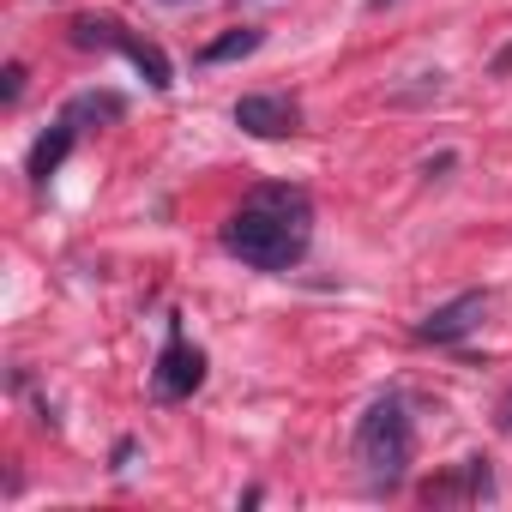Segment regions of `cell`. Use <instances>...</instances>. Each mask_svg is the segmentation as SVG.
<instances>
[{
    "instance_id": "obj_1",
    "label": "cell",
    "mask_w": 512,
    "mask_h": 512,
    "mask_svg": "<svg viewBox=\"0 0 512 512\" xmlns=\"http://www.w3.org/2000/svg\"><path fill=\"white\" fill-rule=\"evenodd\" d=\"M308 241H314V205L302 187H253L223 223V247L253 272L302 266Z\"/></svg>"
},
{
    "instance_id": "obj_2",
    "label": "cell",
    "mask_w": 512,
    "mask_h": 512,
    "mask_svg": "<svg viewBox=\"0 0 512 512\" xmlns=\"http://www.w3.org/2000/svg\"><path fill=\"white\" fill-rule=\"evenodd\" d=\"M410 458H416V428H410V410L404 398H374L356 422V464L368 470L374 488H398L410 476Z\"/></svg>"
},
{
    "instance_id": "obj_3",
    "label": "cell",
    "mask_w": 512,
    "mask_h": 512,
    "mask_svg": "<svg viewBox=\"0 0 512 512\" xmlns=\"http://www.w3.org/2000/svg\"><path fill=\"white\" fill-rule=\"evenodd\" d=\"M205 386V356L181 338V332H169V344H163V356H157V368H151V392L163 398V404H181V398H193Z\"/></svg>"
},
{
    "instance_id": "obj_4",
    "label": "cell",
    "mask_w": 512,
    "mask_h": 512,
    "mask_svg": "<svg viewBox=\"0 0 512 512\" xmlns=\"http://www.w3.org/2000/svg\"><path fill=\"white\" fill-rule=\"evenodd\" d=\"M482 320H488V290H464V296L440 302L434 314H422L416 344H458V338H470Z\"/></svg>"
},
{
    "instance_id": "obj_5",
    "label": "cell",
    "mask_w": 512,
    "mask_h": 512,
    "mask_svg": "<svg viewBox=\"0 0 512 512\" xmlns=\"http://www.w3.org/2000/svg\"><path fill=\"white\" fill-rule=\"evenodd\" d=\"M235 127H241V133H253V139H290V133L302 127V115H296V103H290V97L253 91V97H241V103H235Z\"/></svg>"
},
{
    "instance_id": "obj_6",
    "label": "cell",
    "mask_w": 512,
    "mask_h": 512,
    "mask_svg": "<svg viewBox=\"0 0 512 512\" xmlns=\"http://www.w3.org/2000/svg\"><path fill=\"white\" fill-rule=\"evenodd\" d=\"M488 494H494V470H488L482 458H464V464H452L446 476L422 482V500H428V506H464V500H488Z\"/></svg>"
},
{
    "instance_id": "obj_7",
    "label": "cell",
    "mask_w": 512,
    "mask_h": 512,
    "mask_svg": "<svg viewBox=\"0 0 512 512\" xmlns=\"http://www.w3.org/2000/svg\"><path fill=\"white\" fill-rule=\"evenodd\" d=\"M73 133H79V127L61 115V121H55V127H49L37 145H31V163H25V175H31V181H49V175L67 163V151H73Z\"/></svg>"
},
{
    "instance_id": "obj_8",
    "label": "cell",
    "mask_w": 512,
    "mask_h": 512,
    "mask_svg": "<svg viewBox=\"0 0 512 512\" xmlns=\"http://www.w3.org/2000/svg\"><path fill=\"white\" fill-rule=\"evenodd\" d=\"M121 55L145 73L151 91H169V85H175V67H169V55H163L157 43H145V37H121Z\"/></svg>"
},
{
    "instance_id": "obj_9",
    "label": "cell",
    "mask_w": 512,
    "mask_h": 512,
    "mask_svg": "<svg viewBox=\"0 0 512 512\" xmlns=\"http://www.w3.org/2000/svg\"><path fill=\"white\" fill-rule=\"evenodd\" d=\"M260 43H266V31L241 25V31H223V37H211V43L199 49V61H205V67H223V61H241V55H253Z\"/></svg>"
},
{
    "instance_id": "obj_10",
    "label": "cell",
    "mask_w": 512,
    "mask_h": 512,
    "mask_svg": "<svg viewBox=\"0 0 512 512\" xmlns=\"http://www.w3.org/2000/svg\"><path fill=\"white\" fill-rule=\"evenodd\" d=\"M127 115V97H115V91H85V97H73L67 103V121L79 127V121H121Z\"/></svg>"
},
{
    "instance_id": "obj_11",
    "label": "cell",
    "mask_w": 512,
    "mask_h": 512,
    "mask_svg": "<svg viewBox=\"0 0 512 512\" xmlns=\"http://www.w3.org/2000/svg\"><path fill=\"white\" fill-rule=\"evenodd\" d=\"M121 37L115 19H73V49H121Z\"/></svg>"
},
{
    "instance_id": "obj_12",
    "label": "cell",
    "mask_w": 512,
    "mask_h": 512,
    "mask_svg": "<svg viewBox=\"0 0 512 512\" xmlns=\"http://www.w3.org/2000/svg\"><path fill=\"white\" fill-rule=\"evenodd\" d=\"M19 97H25V61H7V73H0V103L13 109Z\"/></svg>"
},
{
    "instance_id": "obj_13",
    "label": "cell",
    "mask_w": 512,
    "mask_h": 512,
    "mask_svg": "<svg viewBox=\"0 0 512 512\" xmlns=\"http://www.w3.org/2000/svg\"><path fill=\"white\" fill-rule=\"evenodd\" d=\"M494 422H500V428H506V434H512V392H506V398H500V416H494Z\"/></svg>"
},
{
    "instance_id": "obj_14",
    "label": "cell",
    "mask_w": 512,
    "mask_h": 512,
    "mask_svg": "<svg viewBox=\"0 0 512 512\" xmlns=\"http://www.w3.org/2000/svg\"><path fill=\"white\" fill-rule=\"evenodd\" d=\"M386 7H398V0H368V13H386Z\"/></svg>"
}]
</instances>
